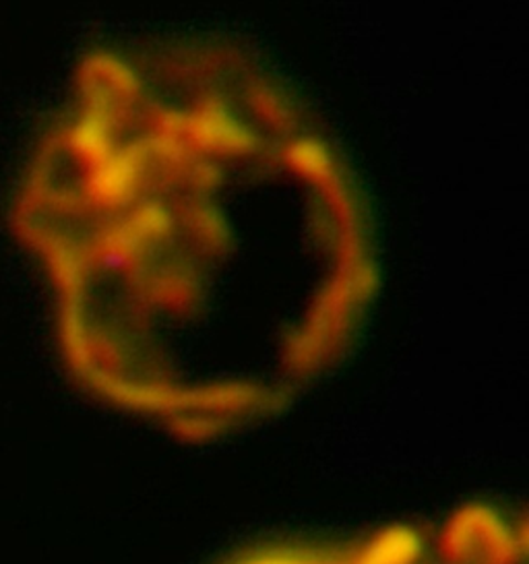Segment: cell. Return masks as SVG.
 <instances>
[{
  "label": "cell",
  "mask_w": 529,
  "mask_h": 564,
  "mask_svg": "<svg viewBox=\"0 0 529 564\" xmlns=\"http://www.w3.org/2000/svg\"><path fill=\"white\" fill-rule=\"evenodd\" d=\"M231 564H363V558L333 547L273 546L250 552Z\"/></svg>",
  "instance_id": "cell-1"
}]
</instances>
